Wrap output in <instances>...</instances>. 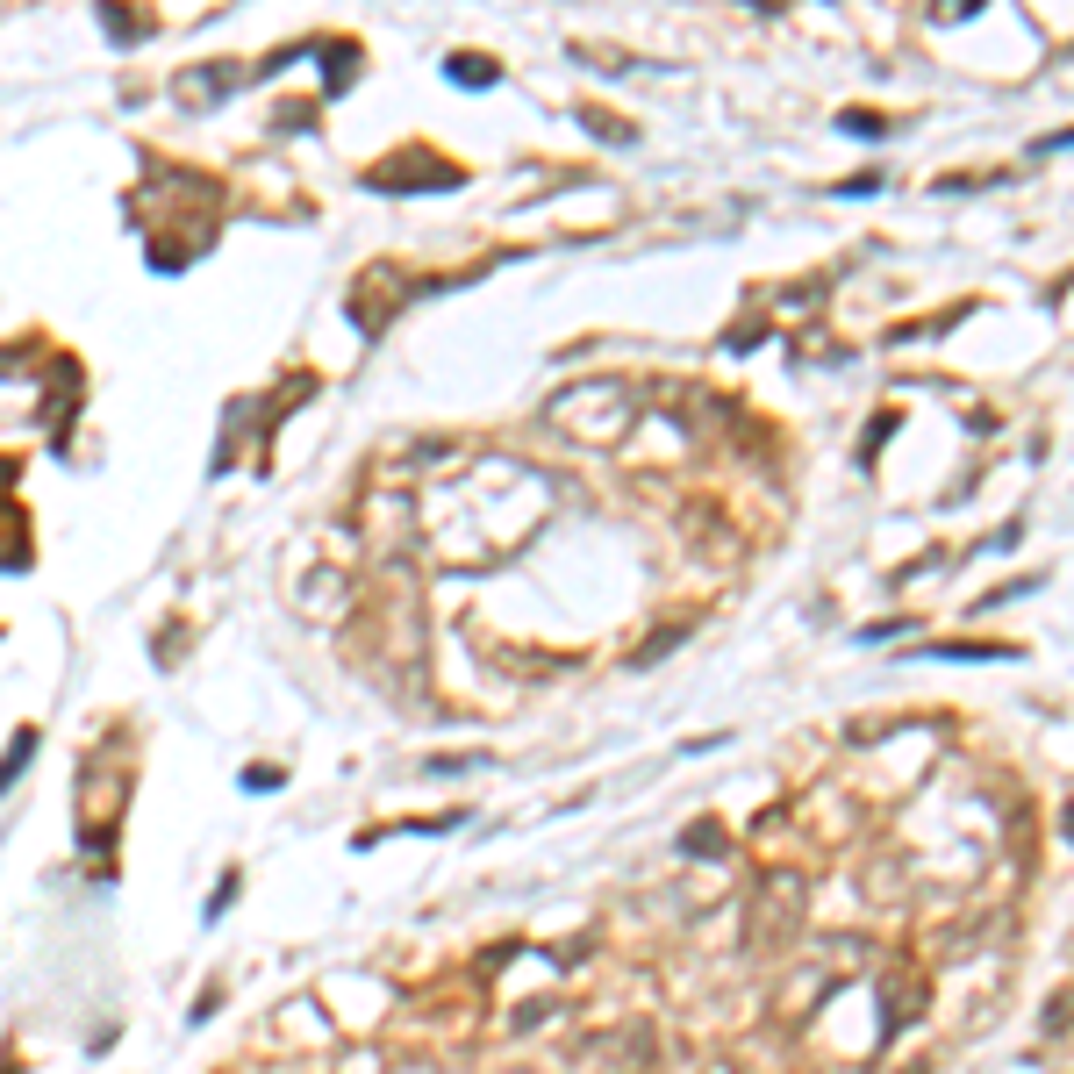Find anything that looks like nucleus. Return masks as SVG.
<instances>
[{
	"label": "nucleus",
	"instance_id": "obj_1",
	"mask_svg": "<svg viewBox=\"0 0 1074 1074\" xmlns=\"http://www.w3.org/2000/svg\"><path fill=\"white\" fill-rule=\"evenodd\" d=\"M29 752H36V731H15V745H8V759H0V795L15 788V774L29 767Z\"/></svg>",
	"mask_w": 1074,
	"mask_h": 1074
},
{
	"label": "nucleus",
	"instance_id": "obj_2",
	"mask_svg": "<svg viewBox=\"0 0 1074 1074\" xmlns=\"http://www.w3.org/2000/svg\"><path fill=\"white\" fill-rule=\"evenodd\" d=\"M452 79H459V86H495V65L473 58V51H459V58H452Z\"/></svg>",
	"mask_w": 1074,
	"mask_h": 1074
},
{
	"label": "nucleus",
	"instance_id": "obj_4",
	"mask_svg": "<svg viewBox=\"0 0 1074 1074\" xmlns=\"http://www.w3.org/2000/svg\"><path fill=\"white\" fill-rule=\"evenodd\" d=\"M845 129H860V137H881V115H867V108H853V115H845Z\"/></svg>",
	"mask_w": 1074,
	"mask_h": 1074
},
{
	"label": "nucleus",
	"instance_id": "obj_3",
	"mask_svg": "<svg viewBox=\"0 0 1074 1074\" xmlns=\"http://www.w3.org/2000/svg\"><path fill=\"white\" fill-rule=\"evenodd\" d=\"M280 781H287L280 767H244V788H251V795H265V788H280Z\"/></svg>",
	"mask_w": 1074,
	"mask_h": 1074
}]
</instances>
